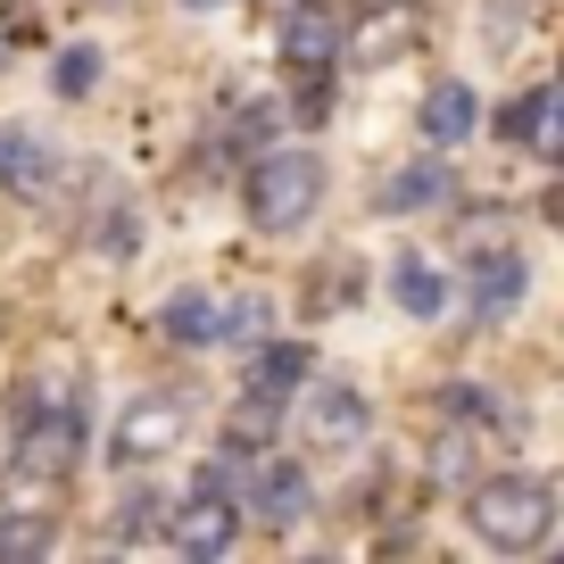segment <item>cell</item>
Segmentation results:
<instances>
[{
  "mask_svg": "<svg viewBox=\"0 0 564 564\" xmlns=\"http://www.w3.org/2000/svg\"><path fill=\"white\" fill-rule=\"evenodd\" d=\"M324 159L316 150H265V159H249V183H241V208L258 232H300L307 216L324 208Z\"/></svg>",
  "mask_w": 564,
  "mask_h": 564,
  "instance_id": "1",
  "label": "cell"
},
{
  "mask_svg": "<svg viewBox=\"0 0 564 564\" xmlns=\"http://www.w3.org/2000/svg\"><path fill=\"white\" fill-rule=\"evenodd\" d=\"M474 531L498 547V556H531V547L556 540V490H547L540 474H498L474 490Z\"/></svg>",
  "mask_w": 564,
  "mask_h": 564,
  "instance_id": "2",
  "label": "cell"
},
{
  "mask_svg": "<svg viewBox=\"0 0 564 564\" xmlns=\"http://www.w3.org/2000/svg\"><path fill=\"white\" fill-rule=\"evenodd\" d=\"M75 448H84V415L51 390H25L18 399V465L25 474H67Z\"/></svg>",
  "mask_w": 564,
  "mask_h": 564,
  "instance_id": "3",
  "label": "cell"
},
{
  "mask_svg": "<svg viewBox=\"0 0 564 564\" xmlns=\"http://www.w3.org/2000/svg\"><path fill=\"white\" fill-rule=\"evenodd\" d=\"M531 300V265H523V249H474V265H465V316L474 324H507L514 307Z\"/></svg>",
  "mask_w": 564,
  "mask_h": 564,
  "instance_id": "4",
  "label": "cell"
},
{
  "mask_svg": "<svg viewBox=\"0 0 564 564\" xmlns=\"http://www.w3.org/2000/svg\"><path fill=\"white\" fill-rule=\"evenodd\" d=\"M175 441H183V399L150 390V399H133V406L117 415V432H108V457H117V465H150V457H166Z\"/></svg>",
  "mask_w": 564,
  "mask_h": 564,
  "instance_id": "5",
  "label": "cell"
},
{
  "mask_svg": "<svg viewBox=\"0 0 564 564\" xmlns=\"http://www.w3.org/2000/svg\"><path fill=\"white\" fill-rule=\"evenodd\" d=\"M249 514H258L265 531H300L307 514H316V481L291 457H258V474H249Z\"/></svg>",
  "mask_w": 564,
  "mask_h": 564,
  "instance_id": "6",
  "label": "cell"
},
{
  "mask_svg": "<svg viewBox=\"0 0 564 564\" xmlns=\"http://www.w3.org/2000/svg\"><path fill=\"white\" fill-rule=\"evenodd\" d=\"M366 423H373V406H366L357 382H316L307 390V432H316V448H357Z\"/></svg>",
  "mask_w": 564,
  "mask_h": 564,
  "instance_id": "7",
  "label": "cell"
},
{
  "mask_svg": "<svg viewBox=\"0 0 564 564\" xmlns=\"http://www.w3.org/2000/svg\"><path fill=\"white\" fill-rule=\"evenodd\" d=\"M249 399L282 406V399H300V382L316 373V357H307V340H249Z\"/></svg>",
  "mask_w": 564,
  "mask_h": 564,
  "instance_id": "8",
  "label": "cell"
},
{
  "mask_svg": "<svg viewBox=\"0 0 564 564\" xmlns=\"http://www.w3.org/2000/svg\"><path fill=\"white\" fill-rule=\"evenodd\" d=\"M51 175H58V150L34 133V124H0V192H51Z\"/></svg>",
  "mask_w": 564,
  "mask_h": 564,
  "instance_id": "9",
  "label": "cell"
},
{
  "mask_svg": "<svg viewBox=\"0 0 564 564\" xmlns=\"http://www.w3.org/2000/svg\"><path fill=\"white\" fill-rule=\"evenodd\" d=\"M415 124H423V141H432V150H457V141H474V124H481V91L448 75V84L423 91V117H415Z\"/></svg>",
  "mask_w": 564,
  "mask_h": 564,
  "instance_id": "10",
  "label": "cell"
},
{
  "mask_svg": "<svg viewBox=\"0 0 564 564\" xmlns=\"http://www.w3.org/2000/svg\"><path fill=\"white\" fill-rule=\"evenodd\" d=\"M340 51H349V25H340L333 9H316V0H307V9H291V18H282V58H291V67H333Z\"/></svg>",
  "mask_w": 564,
  "mask_h": 564,
  "instance_id": "11",
  "label": "cell"
},
{
  "mask_svg": "<svg viewBox=\"0 0 564 564\" xmlns=\"http://www.w3.org/2000/svg\"><path fill=\"white\" fill-rule=\"evenodd\" d=\"M390 300H399V316L441 324V316H448V274H441L432 258H415V249H406V258L390 265Z\"/></svg>",
  "mask_w": 564,
  "mask_h": 564,
  "instance_id": "12",
  "label": "cell"
},
{
  "mask_svg": "<svg viewBox=\"0 0 564 564\" xmlns=\"http://www.w3.org/2000/svg\"><path fill=\"white\" fill-rule=\"evenodd\" d=\"M457 199V175H448L441 159H415L399 166V175L382 183V216H415V208H448Z\"/></svg>",
  "mask_w": 564,
  "mask_h": 564,
  "instance_id": "13",
  "label": "cell"
},
{
  "mask_svg": "<svg viewBox=\"0 0 564 564\" xmlns=\"http://www.w3.org/2000/svg\"><path fill=\"white\" fill-rule=\"evenodd\" d=\"M498 133L523 141V150H556V91L531 84L523 100H507V108H498Z\"/></svg>",
  "mask_w": 564,
  "mask_h": 564,
  "instance_id": "14",
  "label": "cell"
},
{
  "mask_svg": "<svg viewBox=\"0 0 564 564\" xmlns=\"http://www.w3.org/2000/svg\"><path fill=\"white\" fill-rule=\"evenodd\" d=\"M51 514H42V498L34 507H25V498H9V507H0V556L9 564H34V556H51Z\"/></svg>",
  "mask_w": 564,
  "mask_h": 564,
  "instance_id": "15",
  "label": "cell"
},
{
  "mask_svg": "<svg viewBox=\"0 0 564 564\" xmlns=\"http://www.w3.org/2000/svg\"><path fill=\"white\" fill-rule=\"evenodd\" d=\"M159 333H166V340H183V349H208V333H216V300H208V291H166V300H159Z\"/></svg>",
  "mask_w": 564,
  "mask_h": 564,
  "instance_id": "16",
  "label": "cell"
},
{
  "mask_svg": "<svg viewBox=\"0 0 564 564\" xmlns=\"http://www.w3.org/2000/svg\"><path fill=\"white\" fill-rule=\"evenodd\" d=\"M265 324H274V300H265V291H232V300H216V333L208 340L249 349V340H265Z\"/></svg>",
  "mask_w": 564,
  "mask_h": 564,
  "instance_id": "17",
  "label": "cell"
},
{
  "mask_svg": "<svg viewBox=\"0 0 564 564\" xmlns=\"http://www.w3.org/2000/svg\"><path fill=\"white\" fill-rule=\"evenodd\" d=\"M166 514H175V507H166V490H124L108 531H117L124 547H150V540H166Z\"/></svg>",
  "mask_w": 564,
  "mask_h": 564,
  "instance_id": "18",
  "label": "cell"
},
{
  "mask_svg": "<svg viewBox=\"0 0 564 564\" xmlns=\"http://www.w3.org/2000/svg\"><path fill=\"white\" fill-rule=\"evenodd\" d=\"M51 84H58V100H84V91L100 84V42H67V51L51 58Z\"/></svg>",
  "mask_w": 564,
  "mask_h": 564,
  "instance_id": "19",
  "label": "cell"
},
{
  "mask_svg": "<svg viewBox=\"0 0 564 564\" xmlns=\"http://www.w3.org/2000/svg\"><path fill=\"white\" fill-rule=\"evenodd\" d=\"M406 42H415V9H390V18H373L366 34H357V58H373V67H382V58H399Z\"/></svg>",
  "mask_w": 564,
  "mask_h": 564,
  "instance_id": "20",
  "label": "cell"
},
{
  "mask_svg": "<svg viewBox=\"0 0 564 564\" xmlns=\"http://www.w3.org/2000/svg\"><path fill=\"white\" fill-rule=\"evenodd\" d=\"M448 406H457V415H474V423H490V432H514V423H523L498 390H481V382H448Z\"/></svg>",
  "mask_w": 564,
  "mask_h": 564,
  "instance_id": "21",
  "label": "cell"
},
{
  "mask_svg": "<svg viewBox=\"0 0 564 564\" xmlns=\"http://www.w3.org/2000/svg\"><path fill=\"white\" fill-rule=\"evenodd\" d=\"M291 117H300V124L333 117V84H324V67H291Z\"/></svg>",
  "mask_w": 564,
  "mask_h": 564,
  "instance_id": "22",
  "label": "cell"
},
{
  "mask_svg": "<svg viewBox=\"0 0 564 564\" xmlns=\"http://www.w3.org/2000/svg\"><path fill=\"white\" fill-rule=\"evenodd\" d=\"M91 241H100V258H133V249H141V216L117 199V208H108L100 225H91Z\"/></svg>",
  "mask_w": 564,
  "mask_h": 564,
  "instance_id": "23",
  "label": "cell"
},
{
  "mask_svg": "<svg viewBox=\"0 0 564 564\" xmlns=\"http://www.w3.org/2000/svg\"><path fill=\"white\" fill-rule=\"evenodd\" d=\"M274 124H282V108H274V100H249V108H241V117H232V124H225V141H232V150H258V141H265V133H274Z\"/></svg>",
  "mask_w": 564,
  "mask_h": 564,
  "instance_id": "24",
  "label": "cell"
},
{
  "mask_svg": "<svg viewBox=\"0 0 564 564\" xmlns=\"http://www.w3.org/2000/svg\"><path fill=\"white\" fill-rule=\"evenodd\" d=\"M183 9H225V0H183Z\"/></svg>",
  "mask_w": 564,
  "mask_h": 564,
  "instance_id": "25",
  "label": "cell"
}]
</instances>
